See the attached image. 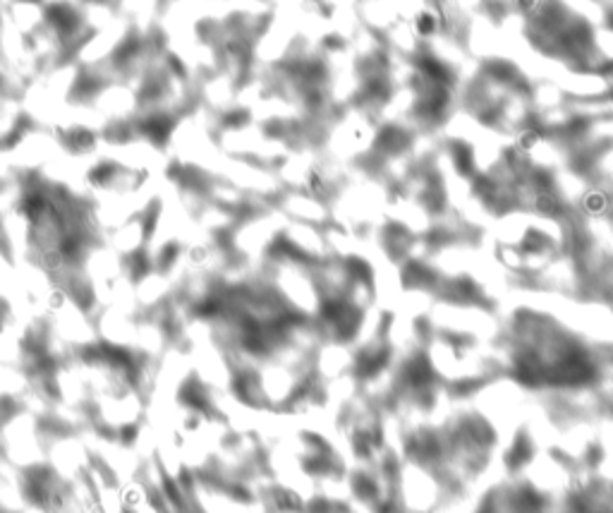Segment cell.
Masks as SVG:
<instances>
[]
</instances>
